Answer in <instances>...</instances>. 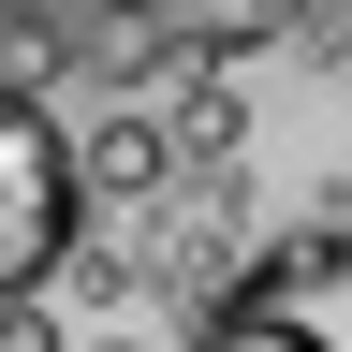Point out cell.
<instances>
[{
  "instance_id": "cell-1",
  "label": "cell",
  "mask_w": 352,
  "mask_h": 352,
  "mask_svg": "<svg viewBox=\"0 0 352 352\" xmlns=\"http://www.w3.org/2000/svg\"><path fill=\"white\" fill-rule=\"evenodd\" d=\"M88 235V191H74V132L44 118V88L0 74V308L44 294Z\"/></svg>"
},
{
  "instance_id": "cell-3",
  "label": "cell",
  "mask_w": 352,
  "mask_h": 352,
  "mask_svg": "<svg viewBox=\"0 0 352 352\" xmlns=\"http://www.w3.org/2000/svg\"><path fill=\"white\" fill-rule=\"evenodd\" d=\"M176 147H162V118H103V132H74V191H147Z\"/></svg>"
},
{
  "instance_id": "cell-2",
  "label": "cell",
  "mask_w": 352,
  "mask_h": 352,
  "mask_svg": "<svg viewBox=\"0 0 352 352\" xmlns=\"http://www.w3.org/2000/svg\"><path fill=\"white\" fill-rule=\"evenodd\" d=\"M308 15H323V0H147V30L176 44V59H250V44H279Z\"/></svg>"
},
{
  "instance_id": "cell-5",
  "label": "cell",
  "mask_w": 352,
  "mask_h": 352,
  "mask_svg": "<svg viewBox=\"0 0 352 352\" xmlns=\"http://www.w3.org/2000/svg\"><path fill=\"white\" fill-rule=\"evenodd\" d=\"M0 352H74V338L44 323V294H15V308H0Z\"/></svg>"
},
{
  "instance_id": "cell-6",
  "label": "cell",
  "mask_w": 352,
  "mask_h": 352,
  "mask_svg": "<svg viewBox=\"0 0 352 352\" xmlns=\"http://www.w3.org/2000/svg\"><path fill=\"white\" fill-rule=\"evenodd\" d=\"M74 15H88V0H0V30H30V44H59Z\"/></svg>"
},
{
  "instance_id": "cell-4",
  "label": "cell",
  "mask_w": 352,
  "mask_h": 352,
  "mask_svg": "<svg viewBox=\"0 0 352 352\" xmlns=\"http://www.w3.org/2000/svg\"><path fill=\"white\" fill-rule=\"evenodd\" d=\"M206 352H338V338H323V323H294V308H220Z\"/></svg>"
},
{
  "instance_id": "cell-7",
  "label": "cell",
  "mask_w": 352,
  "mask_h": 352,
  "mask_svg": "<svg viewBox=\"0 0 352 352\" xmlns=\"http://www.w3.org/2000/svg\"><path fill=\"white\" fill-rule=\"evenodd\" d=\"M88 352H132V338H88Z\"/></svg>"
}]
</instances>
